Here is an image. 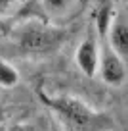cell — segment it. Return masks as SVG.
Returning <instances> with one entry per match:
<instances>
[{"mask_svg":"<svg viewBox=\"0 0 128 131\" xmlns=\"http://www.w3.org/2000/svg\"><path fill=\"white\" fill-rule=\"evenodd\" d=\"M52 106L61 116V119L65 122L69 131H86L92 125V112L78 98L61 96L52 100Z\"/></svg>","mask_w":128,"mask_h":131,"instance_id":"obj_1","label":"cell"},{"mask_svg":"<svg viewBox=\"0 0 128 131\" xmlns=\"http://www.w3.org/2000/svg\"><path fill=\"white\" fill-rule=\"evenodd\" d=\"M98 73H100L101 81L109 87H120L126 83L128 79V70L126 62H122L115 52L101 46L100 50V64H98Z\"/></svg>","mask_w":128,"mask_h":131,"instance_id":"obj_2","label":"cell"},{"mask_svg":"<svg viewBox=\"0 0 128 131\" xmlns=\"http://www.w3.org/2000/svg\"><path fill=\"white\" fill-rule=\"evenodd\" d=\"M100 50H101V46L98 45V41L92 37V35L86 37V39H82L80 45L76 46V54H75L76 68H78L86 77H94V75L98 73Z\"/></svg>","mask_w":128,"mask_h":131,"instance_id":"obj_3","label":"cell"},{"mask_svg":"<svg viewBox=\"0 0 128 131\" xmlns=\"http://www.w3.org/2000/svg\"><path fill=\"white\" fill-rule=\"evenodd\" d=\"M105 39H107L105 46L115 52L122 62H128V21L122 17H113Z\"/></svg>","mask_w":128,"mask_h":131,"instance_id":"obj_4","label":"cell"},{"mask_svg":"<svg viewBox=\"0 0 128 131\" xmlns=\"http://www.w3.org/2000/svg\"><path fill=\"white\" fill-rule=\"evenodd\" d=\"M19 83V73L13 66H10L8 62L0 60V87L2 89H12Z\"/></svg>","mask_w":128,"mask_h":131,"instance_id":"obj_5","label":"cell"},{"mask_svg":"<svg viewBox=\"0 0 128 131\" xmlns=\"http://www.w3.org/2000/svg\"><path fill=\"white\" fill-rule=\"evenodd\" d=\"M113 21V12H111V4H103L98 14V29H100V35L105 37V33H107L109 25Z\"/></svg>","mask_w":128,"mask_h":131,"instance_id":"obj_6","label":"cell"},{"mask_svg":"<svg viewBox=\"0 0 128 131\" xmlns=\"http://www.w3.org/2000/svg\"><path fill=\"white\" fill-rule=\"evenodd\" d=\"M73 0H42V6L54 14H63L71 8Z\"/></svg>","mask_w":128,"mask_h":131,"instance_id":"obj_7","label":"cell"},{"mask_svg":"<svg viewBox=\"0 0 128 131\" xmlns=\"http://www.w3.org/2000/svg\"><path fill=\"white\" fill-rule=\"evenodd\" d=\"M17 0H0V17H6L13 10Z\"/></svg>","mask_w":128,"mask_h":131,"instance_id":"obj_8","label":"cell"},{"mask_svg":"<svg viewBox=\"0 0 128 131\" xmlns=\"http://www.w3.org/2000/svg\"><path fill=\"white\" fill-rule=\"evenodd\" d=\"M10 131H29V129H27L25 125H13V127H12Z\"/></svg>","mask_w":128,"mask_h":131,"instance_id":"obj_9","label":"cell"},{"mask_svg":"<svg viewBox=\"0 0 128 131\" xmlns=\"http://www.w3.org/2000/svg\"><path fill=\"white\" fill-rule=\"evenodd\" d=\"M4 119H6V114H4V108L0 106V123L4 122Z\"/></svg>","mask_w":128,"mask_h":131,"instance_id":"obj_10","label":"cell"}]
</instances>
